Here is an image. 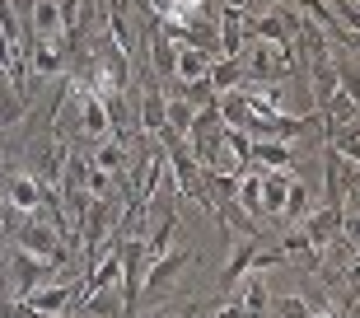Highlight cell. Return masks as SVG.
Segmentation results:
<instances>
[{
    "label": "cell",
    "mask_w": 360,
    "mask_h": 318,
    "mask_svg": "<svg viewBox=\"0 0 360 318\" xmlns=\"http://www.w3.org/2000/svg\"><path fill=\"white\" fill-rule=\"evenodd\" d=\"M14 248L33 253V257H42V262H52V267H80L66 253L61 234H56L47 220H38V215H24V225H14Z\"/></svg>",
    "instance_id": "6da1fadb"
},
{
    "label": "cell",
    "mask_w": 360,
    "mask_h": 318,
    "mask_svg": "<svg viewBox=\"0 0 360 318\" xmlns=\"http://www.w3.org/2000/svg\"><path fill=\"white\" fill-rule=\"evenodd\" d=\"M309 122L314 117H300V113H253L248 117V127H243V136L248 141H295V136L309 132Z\"/></svg>",
    "instance_id": "7a4b0ae2"
},
{
    "label": "cell",
    "mask_w": 360,
    "mask_h": 318,
    "mask_svg": "<svg viewBox=\"0 0 360 318\" xmlns=\"http://www.w3.org/2000/svg\"><path fill=\"white\" fill-rule=\"evenodd\" d=\"M192 257H197V253L187 248V243H178V248H169L164 257L146 262V276H141V300H146V295H160L164 286H174L178 272H183V267H192Z\"/></svg>",
    "instance_id": "3957f363"
},
{
    "label": "cell",
    "mask_w": 360,
    "mask_h": 318,
    "mask_svg": "<svg viewBox=\"0 0 360 318\" xmlns=\"http://www.w3.org/2000/svg\"><path fill=\"white\" fill-rule=\"evenodd\" d=\"M146 248L141 238H122V300H127V314L136 318L141 309V276H146Z\"/></svg>",
    "instance_id": "277c9868"
},
{
    "label": "cell",
    "mask_w": 360,
    "mask_h": 318,
    "mask_svg": "<svg viewBox=\"0 0 360 318\" xmlns=\"http://www.w3.org/2000/svg\"><path fill=\"white\" fill-rule=\"evenodd\" d=\"M42 178L38 173H14L10 183H5V211L14 215H38L42 211Z\"/></svg>",
    "instance_id": "5b68a950"
},
{
    "label": "cell",
    "mask_w": 360,
    "mask_h": 318,
    "mask_svg": "<svg viewBox=\"0 0 360 318\" xmlns=\"http://www.w3.org/2000/svg\"><path fill=\"white\" fill-rule=\"evenodd\" d=\"M342 220H347L342 206H319V211H309L304 225H300V229H304V238H309V248L323 253L328 243H337V238H342Z\"/></svg>",
    "instance_id": "8992f818"
},
{
    "label": "cell",
    "mask_w": 360,
    "mask_h": 318,
    "mask_svg": "<svg viewBox=\"0 0 360 318\" xmlns=\"http://www.w3.org/2000/svg\"><path fill=\"white\" fill-rule=\"evenodd\" d=\"M24 61H28V80L33 75H61L70 66V47L66 42H24Z\"/></svg>",
    "instance_id": "52a82bcc"
},
{
    "label": "cell",
    "mask_w": 360,
    "mask_h": 318,
    "mask_svg": "<svg viewBox=\"0 0 360 318\" xmlns=\"http://www.w3.org/2000/svg\"><path fill=\"white\" fill-rule=\"evenodd\" d=\"M75 291H80V281H52V286H38L33 295H24V305L38 309L42 318H52V314H61V309H70Z\"/></svg>",
    "instance_id": "ba28073f"
},
{
    "label": "cell",
    "mask_w": 360,
    "mask_h": 318,
    "mask_svg": "<svg viewBox=\"0 0 360 318\" xmlns=\"http://www.w3.org/2000/svg\"><path fill=\"white\" fill-rule=\"evenodd\" d=\"M141 132L150 141H160L164 132V84L155 75H146V84H141Z\"/></svg>",
    "instance_id": "9c48e42d"
},
{
    "label": "cell",
    "mask_w": 360,
    "mask_h": 318,
    "mask_svg": "<svg viewBox=\"0 0 360 318\" xmlns=\"http://www.w3.org/2000/svg\"><path fill=\"white\" fill-rule=\"evenodd\" d=\"M257 248H262V229L257 234H243V243L234 253H229V262H225V272H220V291H234L239 286V276H248V267H253V257H257Z\"/></svg>",
    "instance_id": "30bf717a"
},
{
    "label": "cell",
    "mask_w": 360,
    "mask_h": 318,
    "mask_svg": "<svg viewBox=\"0 0 360 318\" xmlns=\"http://www.w3.org/2000/svg\"><path fill=\"white\" fill-rule=\"evenodd\" d=\"M89 164H98L103 173H112V178H122L127 173V136H103V141H94L89 146Z\"/></svg>",
    "instance_id": "8fae6325"
},
{
    "label": "cell",
    "mask_w": 360,
    "mask_h": 318,
    "mask_svg": "<svg viewBox=\"0 0 360 318\" xmlns=\"http://www.w3.org/2000/svg\"><path fill=\"white\" fill-rule=\"evenodd\" d=\"M146 47H150V75H155V80H174V56H178V47L164 38L155 24H150V33H146Z\"/></svg>",
    "instance_id": "7c38bea8"
},
{
    "label": "cell",
    "mask_w": 360,
    "mask_h": 318,
    "mask_svg": "<svg viewBox=\"0 0 360 318\" xmlns=\"http://www.w3.org/2000/svg\"><path fill=\"white\" fill-rule=\"evenodd\" d=\"M314 211V192H309L300 178H290V187H285V201H281V225H304V215Z\"/></svg>",
    "instance_id": "4fadbf2b"
},
{
    "label": "cell",
    "mask_w": 360,
    "mask_h": 318,
    "mask_svg": "<svg viewBox=\"0 0 360 318\" xmlns=\"http://www.w3.org/2000/svg\"><path fill=\"white\" fill-rule=\"evenodd\" d=\"M248 159H253L257 169H290L295 150H290V141H253V146H248Z\"/></svg>",
    "instance_id": "5bb4252c"
},
{
    "label": "cell",
    "mask_w": 360,
    "mask_h": 318,
    "mask_svg": "<svg viewBox=\"0 0 360 318\" xmlns=\"http://www.w3.org/2000/svg\"><path fill=\"white\" fill-rule=\"evenodd\" d=\"M285 187H290V173L285 169H262V220H276L281 215Z\"/></svg>",
    "instance_id": "9a60e30c"
},
{
    "label": "cell",
    "mask_w": 360,
    "mask_h": 318,
    "mask_svg": "<svg viewBox=\"0 0 360 318\" xmlns=\"http://www.w3.org/2000/svg\"><path fill=\"white\" fill-rule=\"evenodd\" d=\"M206 70H211V56L201 52V47H178V56H174V80L178 84L206 80Z\"/></svg>",
    "instance_id": "2e32d148"
},
{
    "label": "cell",
    "mask_w": 360,
    "mask_h": 318,
    "mask_svg": "<svg viewBox=\"0 0 360 318\" xmlns=\"http://www.w3.org/2000/svg\"><path fill=\"white\" fill-rule=\"evenodd\" d=\"M206 84H211L215 94L239 89V84H243V66H239V56H215L211 70H206Z\"/></svg>",
    "instance_id": "e0dca14e"
},
{
    "label": "cell",
    "mask_w": 360,
    "mask_h": 318,
    "mask_svg": "<svg viewBox=\"0 0 360 318\" xmlns=\"http://www.w3.org/2000/svg\"><path fill=\"white\" fill-rule=\"evenodd\" d=\"M192 117H197V108L183 103L178 94H169V98H164V132L187 136V132H192Z\"/></svg>",
    "instance_id": "ac0fdd59"
},
{
    "label": "cell",
    "mask_w": 360,
    "mask_h": 318,
    "mask_svg": "<svg viewBox=\"0 0 360 318\" xmlns=\"http://www.w3.org/2000/svg\"><path fill=\"white\" fill-rule=\"evenodd\" d=\"M24 94L14 89V80L5 75V70H0V127H10V122H19L24 117Z\"/></svg>",
    "instance_id": "d6986e66"
},
{
    "label": "cell",
    "mask_w": 360,
    "mask_h": 318,
    "mask_svg": "<svg viewBox=\"0 0 360 318\" xmlns=\"http://www.w3.org/2000/svg\"><path fill=\"white\" fill-rule=\"evenodd\" d=\"M122 178H112V173H103L98 164H89L84 159V192H89V201H98V197H112V187H117Z\"/></svg>",
    "instance_id": "ffe728a7"
},
{
    "label": "cell",
    "mask_w": 360,
    "mask_h": 318,
    "mask_svg": "<svg viewBox=\"0 0 360 318\" xmlns=\"http://www.w3.org/2000/svg\"><path fill=\"white\" fill-rule=\"evenodd\" d=\"M271 309H276L281 318H309V314H314V305H309L304 295H281Z\"/></svg>",
    "instance_id": "44dd1931"
},
{
    "label": "cell",
    "mask_w": 360,
    "mask_h": 318,
    "mask_svg": "<svg viewBox=\"0 0 360 318\" xmlns=\"http://www.w3.org/2000/svg\"><path fill=\"white\" fill-rule=\"evenodd\" d=\"M215 318H248V314L239 309V300H225V305L215 309Z\"/></svg>",
    "instance_id": "7402d4cb"
},
{
    "label": "cell",
    "mask_w": 360,
    "mask_h": 318,
    "mask_svg": "<svg viewBox=\"0 0 360 318\" xmlns=\"http://www.w3.org/2000/svg\"><path fill=\"white\" fill-rule=\"evenodd\" d=\"M267 5H271V10H276V5H290V0H267Z\"/></svg>",
    "instance_id": "603a6c76"
},
{
    "label": "cell",
    "mask_w": 360,
    "mask_h": 318,
    "mask_svg": "<svg viewBox=\"0 0 360 318\" xmlns=\"http://www.w3.org/2000/svg\"><path fill=\"white\" fill-rule=\"evenodd\" d=\"M0 253H5V225H0Z\"/></svg>",
    "instance_id": "cb8c5ba5"
},
{
    "label": "cell",
    "mask_w": 360,
    "mask_h": 318,
    "mask_svg": "<svg viewBox=\"0 0 360 318\" xmlns=\"http://www.w3.org/2000/svg\"><path fill=\"white\" fill-rule=\"evenodd\" d=\"M309 318H337V314H309Z\"/></svg>",
    "instance_id": "d4e9b609"
},
{
    "label": "cell",
    "mask_w": 360,
    "mask_h": 318,
    "mask_svg": "<svg viewBox=\"0 0 360 318\" xmlns=\"http://www.w3.org/2000/svg\"><path fill=\"white\" fill-rule=\"evenodd\" d=\"M160 318H183V314H160Z\"/></svg>",
    "instance_id": "484cf974"
}]
</instances>
